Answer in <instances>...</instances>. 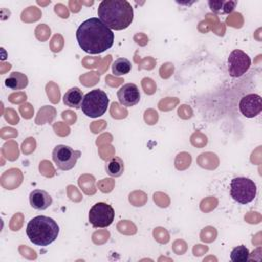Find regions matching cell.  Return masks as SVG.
I'll list each match as a JSON object with an SVG mask.
<instances>
[{"mask_svg": "<svg viewBox=\"0 0 262 262\" xmlns=\"http://www.w3.org/2000/svg\"><path fill=\"white\" fill-rule=\"evenodd\" d=\"M76 39L86 53L99 54L113 46L115 35L98 17H91L78 27Z\"/></svg>", "mask_w": 262, "mask_h": 262, "instance_id": "cell-1", "label": "cell"}, {"mask_svg": "<svg viewBox=\"0 0 262 262\" xmlns=\"http://www.w3.org/2000/svg\"><path fill=\"white\" fill-rule=\"evenodd\" d=\"M97 14L107 28L116 31L127 29L133 20V8L127 0H103Z\"/></svg>", "mask_w": 262, "mask_h": 262, "instance_id": "cell-2", "label": "cell"}, {"mask_svg": "<svg viewBox=\"0 0 262 262\" xmlns=\"http://www.w3.org/2000/svg\"><path fill=\"white\" fill-rule=\"evenodd\" d=\"M26 232L31 243L36 246L46 247L57 238L59 226L54 219L41 215L32 218L28 222Z\"/></svg>", "mask_w": 262, "mask_h": 262, "instance_id": "cell-3", "label": "cell"}, {"mask_svg": "<svg viewBox=\"0 0 262 262\" xmlns=\"http://www.w3.org/2000/svg\"><path fill=\"white\" fill-rule=\"evenodd\" d=\"M108 102L110 99L104 91L100 89H93L84 95L81 108L87 117L98 118L106 112Z\"/></svg>", "mask_w": 262, "mask_h": 262, "instance_id": "cell-4", "label": "cell"}, {"mask_svg": "<svg viewBox=\"0 0 262 262\" xmlns=\"http://www.w3.org/2000/svg\"><path fill=\"white\" fill-rule=\"evenodd\" d=\"M257 193L256 183L250 178L234 177L230 182L231 198L243 205L251 203Z\"/></svg>", "mask_w": 262, "mask_h": 262, "instance_id": "cell-5", "label": "cell"}, {"mask_svg": "<svg viewBox=\"0 0 262 262\" xmlns=\"http://www.w3.org/2000/svg\"><path fill=\"white\" fill-rule=\"evenodd\" d=\"M88 218L93 227L104 228L113 223L115 211L111 205L103 202H98L90 208Z\"/></svg>", "mask_w": 262, "mask_h": 262, "instance_id": "cell-6", "label": "cell"}, {"mask_svg": "<svg viewBox=\"0 0 262 262\" xmlns=\"http://www.w3.org/2000/svg\"><path fill=\"white\" fill-rule=\"evenodd\" d=\"M80 157V150H76L64 144H58L52 150V160L56 167L62 171L73 169Z\"/></svg>", "mask_w": 262, "mask_h": 262, "instance_id": "cell-7", "label": "cell"}, {"mask_svg": "<svg viewBox=\"0 0 262 262\" xmlns=\"http://www.w3.org/2000/svg\"><path fill=\"white\" fill-rule=\"evenodd\" d=\"M228 73L232 78H239L251 67V58L250 56L239 49H234L230 52L228 59Z\"/></svg>", "mask_w": 262, "mask_h": 262, "instance_id": "cell-8", "label": "cell"}, {"mask_svg": "<svg viewBox=\"0 0 262 262\" xmlns=\"http://www.w3.org/2000/svg\"><path fill=\"white\" fill-rule=\"evenodd\" d=\"M238 107L246 118H254L262 111V98L255 93L247 94L239 100Z\"/></svg>", "mask_w": 262, "mask_h": 262, "instance_id": "cell-9", "label": "cell"}, {"mask_svg": "<svg viewBox=\"0 0 262 262\" xmlns=\"http://www.w3.org/2000/svg\"><path fill=\"white\" fill-rule=\"evenodd\" d=\"M119 102L126 107L133 106L139 102L140 93L138 87L133 83L124 84L117 92Z\"/></svg>", "mask_w": 262, "mask_h": 262, "instance_id": "cell-10", "label": "cell"}, {"mask_svg": "<svg viewBox=\"0 0 262 262\" xmlns=\"http://www.w3.org/2000/svg\"><path fill=\"white\" fill-rule=\"evenodd\" d=\"M29 199L31 207L39 211L46 210L52 204V198L43 189H34L31 191Z\"/></svg>", "mask_w": 262, "mask_h": 262, "instance_id": "cell-11", "label": "cell"}, {"mask_svg": "<svg viewBox=\"0 0 262 262\" xmlns=\"http://www.w3.org/2000/svg\"><path fill=\"white\" fill-rule=\"evenodd\" d=\"M28 77L20 72H12L5 80V86L12 90H20L28 86Z\"/></svg>", "mask_w": 262, "mask_h": 262, "instance_id": "cell-12", "label": "cell"}, {"mask_svg": "<svg viewBox=\"0 0 262 262\" xmlns=\"http://www.w3.org/2000/svg\"><path fill=\"white\" fill-rule=\"evenodd\" d=\"M210 9L218 14H228L233 11L237 1H225V0H210L208 2Z\"/></svg>", "mask_w": 262, "mask_h": 262, "instance_id": "cell-13", "label": "cell"}, {"mask_svg": "<svg viewBox=\"0 0 262 262\" xmlns=\"http://www.w3.org/2000/svg\"><path fill=\"white\" fill-rule=\"evenodd\" d=\"M83 97H84V95L82 93V90H80L78 87H73V88H70L64 93L63 103L70 107L80 108Z\"/></svg>", "mask_w": 262, "mask_h": 262, "instance_id": "cell-14", "label": "cell"}, {"mask_svg": "<svg viewBox=\"0 0 262 262\" xmlns=\"http://www.w3.org/2000/svg\"><path fill=\"white\" fill-rule=\"evenodd\" d=\"M124 162L119 157H114L105 165L106 173L112 177H120L124 172Z\"/></svg>", "mask_w": 262, "mask_h": 262, "instance_id": "cell-15", "label": "cell"}, {"mask_svg": "<svg viewBox=\"0 0 262 262\" xmlns=\"http://www.w3.org/2000/svg\"><path fill=\"white\" fill-rule=\"evenodd\" d=\"M131 71V62L125 57H120L116 59L112 64V72L116 76L126 75Z\"/></svg>", "mask_w": 262, "mask_h": 262, "instance_id": "cell-16", "label": "cell"}, {"mask_svg": "<svg viewBox=\"0 0 262 262\" xmlns=\"http://www.w3.org/2000/svg\"><path fill=\"white\" fill-rule=\"evenodd\" d=\"M230 259L233 262H247L250 259V252L249 249L244 246L234 247L230 253Z\"/></svg>", "mask_w": 262, "mask_h": 262, "instance_id": "cell-17", "label": "cell"}]
</instances>
